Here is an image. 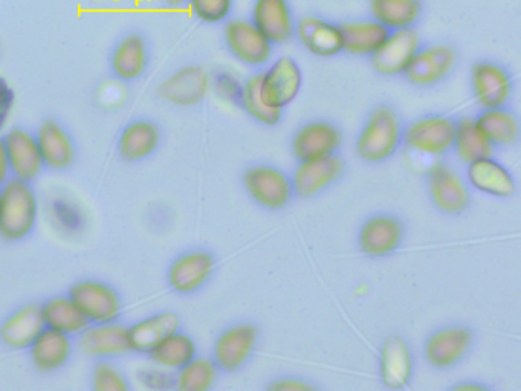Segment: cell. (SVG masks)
<instances>
[{"mask_svg":"<svg viewBox=\"0 0 521 391\" xmlns=\"http://www.w3.org/2000/svg\"><path fill=\"white\" fill-rule=\"evenodd\" d=\"M457 120L447 114H427L405 124L402 149L411 155L444 159L453 153Z\"/></svg>","mask_w":521,"mask_h":391,"instance_id":"52a82bcc","label":"cell"},{"mask_svg":"<svg viewBox=\"0 0 521 391\" xmlns=\"http://www.w3.org/2000/svg\"><path fill=\"white\" fill-rule=\"evenodd\" d=\"M240 182L250 201L269 213H282L294 204L291 173L279 165L254 162L243 169Z\"/></svg>","mask_w":521,"mask_h":391,"instance_id":"277c9868","label":"cell"},{"mask_svg":"<svg viewBox=\"0 0 521 391\" xmlns=\"http://www.w3.org/2000/svg\"><path fill=\"white\" fill-rule=\"evenodd\" d=\"M91 388L94 391H130L132 385L114 359H98L92 367Z\"/></svg>","mask_w":521,"mask_h":391,"instance_id":"f35d334b","label":"cell"},{"mask_svg":"<svg viewBox=\"0 0 521 391\" xmlns=\"http://www.w3.org/2000/svg\"><path fill=\"white\" fill-rule=\"evenodd\" d=\"M404 129V120L392 104H378L356 136V156L369 165L386 164L402 150Z\"/></svg>","mask_w":521,"mask_h":391,"instance_id":"6da1fadb","label":"cell"},{"mask_svg":"<svg viewBox=\"0 0 521 391\" xmlns=\"http://www.w3.org/2000/svg\"><path fill=\"white\" fill-rule=\"evenodd\" d=\"M457 63H459V52L453 45L448 43L421 45L402 77L415 88H434L453 74Z\"/></svg>","mask_w":521,"mask_h":391,"instance_id":"7c38bea8","label":"cell"},{"mask_svg":"<svg viewBox=\"0 0 521 391\" xmlns=\"http://www.w3.org/2000/svg\"><path fill=\"white\" fill-rule=\"evenodd\" d=\"M347 173V161L343 153L321 156L309 161L297 162L291 173L295 199L311 201L337 187Z\"/></svg>","mask_w":521,"mask_h":391,"instance_id":"30bf717a","label":"cell"},{"mask_svg":"<svg viewBox=\"0 0 521 391\" xmlns=\"http://www.w3.org/2000/svg\"><path fill=\"white\" fill-rule=\"evenodd\" d=\"M474 123L497 153L515 149L521 141V126L511 107L480 109Z\"/></svg>","mask_w":521,"mask_h":391,"instance_id":"cb8c5ba5","label":"cell"},{"mask_svg":"<svg viewBox=\"0 0 521 391\" xmlns=\"http://www.w3.org/2000/svg\"><path fill=\"white\" fill-rule=\"evenodd\" d=\"M78 347L83 355L95 359H117L132 353L129 326L118 321L89 324L78 335Z\"/></svg>","mask_w":521,"mask_h":391,"instance_id":"d6986e66","label":"cell"},{"mask_svg":"<svg viewBox=\"0 0 521 391\" xmlns=\"http://www.w3.org/2000/svg\"><path fill=\"white\" fill-rule=\"evenodd\" d=\"M217 268L219 260L211 249H187L170 262L167 268V285L173 294L191 297L210 285Z\"/></svg>","mask_w":521,"mask_h":391,"instance_id":"9c48e42d","label":"cell"},{"mask_svg":"<svg viewBox=\"0 0 521 391\" xmlns=\"http://www.w3.org/2000/svg\"><path fill=\"white\" fill-rule=\"evenodd\" d=\"M340 26L344 52L358 57H370L375 54L390 34L386 26L373 19L347 22Z\"/></svg>","mask_w":521,"mask_h":391,"instance_id":"1f68e13d","label":"cell"},{"mask_svg":"<svg viewBox=\"0 0 521 391\" xmlns=\"http://www.w3.org/2000/svg\"><path fill=\"white\" fill-rule=\"evenodd\" d=\"M407 240V223L389 211L370 214L356 231V248L370 260H384L401 251Z\"/></svg>","mask_w":521,"mask_h":391,"instance_id":"ba28073f","label":"cell"},{"mask_svg":"<svg viewBox=\"0 0 521 391\" xmlns=\"http://www.w3.org/2000/svg\"><path fill=\"white\" fill-rule=\"evenodd\" d=\"M13 103V91H11L10 86L7 85V81H5L4 78H0V127L4 126L5 121H7Z\"/></svg>","mask_w":521,"mask_h":391,"instance_id":"7bdbcfd3","label":"cell"},{"mask_svg":"<svg viewBox=\"0 0 521 391\" xmlns=\"http://www.w3.org/2000/svg\"><path fill=\"white\" fill-rule=\"evenodd\" d=\"M320 388V385L312 379L288 375V373L269 379L268 384L265 385V390L268 391H312L320 390Z\"/></svg>","mask_w":521,"mask_h":391,"instance_id":"60d3db41","label":"cell"},{"mask_svg":"<svg viewBox=\"0 0 521 391\" xmlns=\"http://www.w3.org/2000/svg\"><path fill=\"white\" fill-rule=\"evenodd\" d=\"M144 370L141 373V381L150 388H175V372L170 370Z\"/></svg>","mask_w":521,"mask_h":391,"instance_id":"b9f144b4","label":"cell"},{"mask_svg":"<svg viewBox=\"0 0 521 391\" xmlns=\"http://www.w3.org/2000/svg\"><path fill=\"white\" fill-rule=\"evenodd\" d=\"M11 179L10 162H8L7 147L4 136H0V188Z\"/></svg>","mask_w":521,"mask_h":391,"instance_id":"ee69618b","label":"cell"},{"mask_svg":"<svg viewBox=\"0 0 521 391\" xmlns=\"http://www.w3.org/2000/svg\"><path fill=\"white\" fill-rule=\"evenodd\" d=\"M111 66L115 77L120 80L133 81L140 78L149 66V49L143 37L133 34L121 40L112 54Z\"/></svg>","mask_w":521,"mask_h":391,"instance_id":"836d02e7","label":"cell"},{"mask_svg":"<svg viewBox=\"0 0 521 391\" xmlns=\"http://www.w3.org/2000/svg\"><path fill=\"white\" fill-rule=\"evenodd\" d=\"M182 329L179 314L173 311H162L143 318L138 323L129 326V344L132 353L147 355L161 341L166 340L176 330Z\"/></svg>","mask_w":521,"mask_h":391,"instance_id":"f546056e","label":"cell"},{"mask_svg":"<svg viewBox=\"0 0 521 391\" xmlns=\"http://www.w3.org/2000/svg\"><path fill=\"white\" fill-rule=\"evenodd\" d=\"M4 139L11 178L33 184L45 170L36 133L25 127H14L4 136Z\"/></svg>","mask_w":521,"mask_h":391,"instance_id":"44dd1931","label":"cell"},{"mask_svg":"<svg viewBox=\"0 0 521 391\" xmlns=\"http://www.w3.org/2000/svg\"><path fill=\"white\" fill-rule=\"evenodd\" d=\"M477 330L466 323L436 327L422 343L425 364L434 372H450L473 355Z\"/></svg>","mask_w":521,"mask_h":391,"instance_id":"5b68a950","label":"cell"},{"mask_svg":"<svg viewBox=\"0 0 521 391\" xmlns=\"http://www.w3.org/2000/svg\"><path fill=\"white\" fill-rule=\"evenodd\" d=\"M379 381L392 391L408 390L415 379L416 356L402 333L392 332L382 340L378 355Z\"/></svg>","mask_w":521,"mask_h":391,"instance_id":"4fadbf2b","label":"cell"},{"mask_svg":"<svg viewBox=\"0 0 521 391\" xmlns=\"http://www.w3.org/2000/svg\"><path fill=\"white\" fill-rule=\"evenodd\" d=\"M344 146V132L331 120H311L297 127L291 136L292 156L295 161H309L341 152Z\"/></svg>","mask_w":521,"mask_h":391,"instance_id":"9a60e30c","label":"cell"},{"mask_svg":"<svg viewBox=\"0 0 521 391\" xmlns=\"http://www.w3.org/2000/svg\"><path fill=\"white\" fill-rule=\"evenodd\" d=\"M147 356L156 367L178 372L191 359L198 356V344H196L195 338L179 329L169 335L166 340L161 341L152 352L147 353Z\"/></svg>","mask_w":521,"mask_h":391,"instance_id":"d6a6232c","label":"cell"},{"mask_svg":"<svg viewBox=\"0 0 521 391\" xmlns=\"http://www.w3.org/2000/svg\"><path fill=\"white\" fill-rule=\"evenodd\" d=\"M36 139L45 169L54 172L71 169L77 159V144L63 124L52 118L43 121Z\"/></svg>","mask_w":521,"mask_h":391,"instance_id":"7402d4cb","label":"cell"},{"mask_svg":"<svg viewBox=\"0 0 521 391\" xmlns=\"http://www.w3.org/2000/svg\"><path fill=\"white\" fill-rule=\"evenodd\" d=\"M74 349V338L45 327L34 343L28 347V355L37 372L49 375L68 366V362L74 355Z\"/></svg>","mask_w":521,"mask_h":391,"instance_id":"484cf974","label":"cell"},{"mask_svg":"<svg viewBox=\"0 0 521 391\" xmlns=\"http://www.w3.org/2000/svg\"><path fill=\"white\" fill-rule=\"evenodd\" d=\"M45 329L39 303L17 307L0 323V343L8 349L28 350Z\"/></svg>","mask_w":521,"mask_h":391,"instance_id":"4316f807","label":"cell"},{"mask_svg":"<svg viewBox=\"0 0 521 391\" xmlns=\"http://www.w3.org/2000/svg\"><path fill=\"white\" fill-rule=\"evenodd\" d=\"M470 80L474 100L480 109L508 107L514 98V77L502 63L479 60L471 68Z\"/></svg>","mask_w":521,"mask_h":391,"instance_id":"5bb4252c","label":"cell"},{"mask_svg":"<svg viewBox=\"0 0 521 391\" xmlns=\"http://www.w3.org/2000/svg\"><path fill=\"white\" fill-rule=\"evenodd\" d=\"M40 309L45 327L66 333L69 337L77 338L89 326V321L68 294L48 298L40 303Z\"/></svg>","mask_w":521,"mask_h":391,"instance_id":"4dcf8cb0","label":"cell"},{"mask_svg":"<svg viewBox=\"0 0 521 391\" xmlns=\"http://www.w3.org/2000/svg\"><path fill=\"white\" fill-rule=\"evenodd\" d=\"M191 10L205 23L224 22L230 16L233 0H188Z\"/></svg>","mask_w":521,"mask_h":391,"instance_id":"ab89813d","label":"cell"},{"mask_svg":"<svg viewBox=\"0 0 521 391\" xmlns=\"http://www.w3.org/2000/svg\"><path fill=\"white\" fill-rule=\"evenodd\" d=\"M262 340V329L254 320H239L217 333L211 359L221 375H237L250 366Z\"/></svg>","mask_w":521,"mask_h":391,"instance_id":"8992f818","label":"cell"},{"mask_svg":"<svg viewBox=\"0 0 521 391\" xmlns=\"http://www.w3.org/2000/svg\"><path fill=\"white\" fill-rule=\"evenodd\" d=\"M303 86V72L295 59L283 55L262 72L260 94L268 106L285 110L294 103Z\"/></svg>","mask_w":521,"mask_h":391,"instance_id":"ac0fdd59","label":"cell"},{"mask_svg":"<svg viewBox=\"0 0 521 391\" xmlns=\"http://www.w3.org/2000/svg\"><path fill=\"white\" fill-rule=\"evenodd\" d=\"M162 143V130L155 121L133 120L121 130L117 150L127 164H140L152 158Z\"/></svg>","mask_w":521,"mask_h":391,"instance_id":"d4e9b609","label":"cell"},{"mask_svg":"<svg viewBox=\"0 0 521 391\" xmlns=\"http://www.w3.org/2000/svg\"><path fill=\"white\" fill-rule=\"evenodd\" d=\"M460 164L466 165L488 156H497L499 153L489 144L474 123L473 117H463L457 120L456 138H454L453 153Z\"/></svg>","mask_w":521,"mask_h":391,"instance_id":"8d00e7d4","label":"cell"},{"mask_svg":"<svg viewBox=\"0 0 521 391\" xmlns=\"http://www.w3.org/2000/svg\"><path fill=\"white\" fill-rule=\"evenodd\" d=\"M373 20L389 31L413 28L421 19V0H370Z\"/></svg>","mask_w":521,"mask_h":391,"instance_id":"e575fe53","label":"cell"},{"mask_svg":"<svg viewBox=\"0 0 521 391\" xmlns=\"http://www.w3.org/2000/svg\"><path fill=\"white\" fill-rule=\"evenodd\" d=\"M421 45V37L415 28L390 31L386 42L370 55L372 68L382 77H399L404 74Z\"/></svg>","mask_w":521,"mask_h":391,"instance_id":"ffe728a7","label":"cell"},{"mask_svg":"<svg viewBox=\"0 0 521 391\" xmlns=\"http://www.w3.org/2000/svg\"><path fill=\"white\" fill-rule=\"evenodd\" d=\"M221 378L211 356H196L175 372V390L210 391L216 387Z\"/></svg>","mask_w":521,"mask_h":391,"instance_id":"74e56055","label":"cell"},{"mask_svg":"<svg viewBox=\"0 0 521 391\" xmlns=\"http://www.w3.org/2000/svg\"><path fill=\"white\" fill-rule=\"evenodd\" d=\"M210 88V77L201 66H185L159 85L158 95L175 106H196Z\"/></svg>","mask_w":521,"mask_h":391,"instance_id":"603a6c76","label":"cell"},{"mask_svg":"<svg viewBox=\"0 0 521 391\" xmlns=\"http://www.w3.org/2000/svg\"><path fill=\"white\" fill-rule=\"evenodd\" d=\"M295 33L298 42L315 57L331 59L344 52L341 26L329 20L315 16L305 17L295 26Z\"/></svg>","mask_w":521,"mask_h":391,"instance_id":"83f0119b","label":"cell"},{"mask_svg":"<svg viewBox=\"0 0 521 391\" xmlns=\"http://www.w3.org/2000/svg\"><path fill=\"white\" fill-rule=\"evenodd\" d=\"M39 220V198L30 182L11 178L0 188V239L19 243L34 233Z\"/></svg>","mask_w":521,"mask_h":391,"instance_id":"7a4b0ae2","label":"cell"},{"mask_svg":"<svg viewBox=\"0 0 521 391\" xmlns=\"http://www.w3.org/2000/svg\"><path fill=\"white\" fill-rule=\"evenodd\" d=\"M170 2H175V4H178V2H182V0H170Z\"/></svg>","mask_w":521,"mask_h":391,"instance_id":"bcb514c9","label":"cell"},{"mask_svg":"<svg viewBox=\"0 0 521 391\" xmlns=\"http://www.w3.org/2000/svg\"><path fill=\"white\" fill-rule=\"evenodd\" d=\"M68 295L89 324L121 320L124 311L123 297L111 283L97 278H85L75 282L69 288Z\"/></svg>","mask_w":521,"mask_h":391,"instance_id":"8fae6325","label":"cell"},{"mask_svg":"<svg viewBox=\"0 0 521 391\" xmlns=\"http://www.w3.org/2000/svg\"><path fill=\"white\" fill-rule=\"evenodd\" d=\"M260 83H262V72L246 78L240 86L237 101L243 112L260 126L277 127L285 117V110L268 106L263 101L262 94H260Z\"/></svg>","mask_w":521,"mask_h":391,"instance_id":"d590c367","label":"cell"},{"mask_svg":"<svg viewBox=\"0 0 521 391\" xmlns=\"http://www.w3.org/2000/svg\"><path fill=\"white\" fill-rule=\"evenodd\" d=\"M451 391H492L494 387L486 384V382L479 381V379H465V381L457 382L450 387Z\"/></svg>","mask_w":521,"mask_h":391,"instance_id":"f6af8a7d","label":"cell"},{"mask_svg":"<svg viewBox=\"0 0 521 391\" xmlns=\"http://www.w3.org/2000/svg\"><path fill=\"white\" fill-rule=\"evenodd\" d=\"M251 22L272 45H283L295 34L294 17L288 0H256Z\"/></svg>","mask_w":521,"mask_h":391,"instance_id":"f1b7e54d","label":"cell"},{"mask_svg":"<svg viewBox=\"0 0 521 391\" xmlns=\"http://www.w3.org/2000/svg\"><path fill=\"white\" fill-rule=\"evenodd\" d=\"M428 201L437 213L459 217L473 207V188L447 158L437 159L424 173Z\"/></svg>","mask_w":521,"mask_h":391,"instance_id":"3957f363","label":"cell"},{"mask_svg":"<svg viewBox=\"0 0 521 391\" xmlns=\"http://www.w3.org/2000/svg\"><path fill=\"white\" fill-rule=\"evenodd\" d=\"M463 175L473 191L489 198L509 201L518 194L517 178L497 156L480 158L466 164Z\"/></svg>","mask_w":521,"mask_h":391,"instance_id":"2e32d148","label":"cell"},{"mask_svg":"<svg viewBox=\"0 0 521 391\" xmlns=\"http://www.w3.org/2000/svg\"><path fill=\"white\" fill-rule=\"evenodd\" d=\"M225 45L243 65L263 68L271 60L274 45L251 20H231L225 26Z\"/></svg>","mask_w":521,"mask_h":391,"instance_id":"e0dca14e","label":"cell"}]
</instances>
